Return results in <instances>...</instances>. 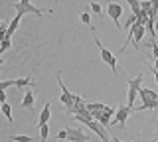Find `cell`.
<instances>
[{
	"label": "cell",
	"instance_id": "1",
	"mask_svg": "<svg viewBox=\"0 0 158 142\" xmlns=\"http://www.w3.org/2000/svg\"><path fill=\"white\" fill-rule=\"evenodd\" d=\"M93 40H95V43L99 46V51H101V59L105 61L107 65L111 67V71H113V73H115V75H117V73H118V65H117V55H113V53H111V51H109L107 47H105V46H103V43H101V40H99L97 36H93Z\"/></svg>",
	"mask_w": 158,
	"mask_h": 142
},
{
	"label": "cell",
	"instance_id": "2",
	"mask_svg": "<svg viewBox=\"0 0 158 142\" xmlns=\"http://www.w3.org/2000/svg\"><path fill=\"white\" fill-rule=\"evenodd\" d=\"M135 111V109H131V107H127V105H121L117 109V112H115V116L111 119V126L113 124H118L121 128H125V124H127V119H128V115Z\"/></svg>",
	"mask_w": 158,
	"mask_h": 142
},
{
	"label": "cell",
	"instance_id": "3",
	"mask_svg": "<svg viewBox=\"0 0 158 142\" xmlns=\"http://www.w3.org/2000/svg\"><path fill=\"white\" fill-rule=\"evenodd\" d=\"M107 14H109V18L115 22V26L121 30V16H123V6H121V4L111 2V0H109V4H107Z\"/></svg>",
	"mask_w": 158,
	"mask_h": 142
},
{
	"label": "cell",
	"instance_id": "4",
	"mask_svg": "<svg viewBox=\"0 0 158 142\" xmlns=\"http://www.w3.org/2000/svg\"><path fill=\"white\" fill-rule=\"evenodd\" d=\"M12 8H16V14H36V16H42L46 10H42V8H36L32 2H18V4H14Z\"/></svg>",
	"mask_w": 158,
	"mask_h": 142
},
{
	"label": "cell",
	"instance_id": "5",
	"mask_svg": "<svg viewBox=\"0 0 158 142\" xmlns=\"http://www.w3.org/2000/svg\"><path fill=\"white\" fill-rule=\"evenodd\" d=\"M85 126H87L89 130L95 132L99 138H101V142H111V140H109V132H107V128H105V126H103L99 120H89Z\"/></svg>",
	"mask_w": 158,
	"mask_h": 142
},
{
	"label": "cell",
	"instance_id": "6",
	"mask_svg": "<svg viewBox=\"0 0 158 142\" xmlns=\"http://www.w3.org/2000/svg\"><path fill=\"white\" fill-rule=\"evenodd\" d=\"M57 85L61 87V99H59V101H61V105L65 107V109H69V107H73V97H75V95H73V93H69V89H67L65 85H63V81H61V75H59V73H57Z\"/></svg>",
	"mask_w": 158,
	"mask_h": 142
},
{
	"label": "cell",
	"instance_id": "7",
	"mask_svg": "<svg viewBox=\"0 0 158 142\" xmlns=\"http://www.w3.org/2000/svg\"><path fill=\"white\" fill-rule=\"evenodd\" d=\"M67 140H71V142H89V134H85L81 128H71V126H67Z\"/></svg>",
	"mask_w": 158,
	"mask_h": 142
},
{
	"label": "cell",
	"instance_id": "8",
	"mask_svg": "<svg viewBox=\"0 0 158 142\" xmlns=\"http://www.w3.org/2000/svg\"><path fill=\"white\" fill-rule=\"evenodd\" d=\"M49 116H52V103H46V105H44V109H42V112H40L38 128H40V126H44V124H48Z\"/></svg>",
	"mask_w": 158,
	"mask_h": 142
},
{
	"label": "cell",
	"instance_id": "9",
	"mask_svg": "<svg viewBox=\"0 0 158 142\" xmlns=\"http://www.w3.org/2000/svg\"><path fill=\"white\" fill-rule=\"evenodd\" d=\"M34 103H36V95H34L32 89H26L24 93V99H22V107L28 111H34Z\"/></svg>",
	"mask_w": 158,
	"mask_h": 142
},
{
	"label": "cell",
	"instance_id": "10",
	"mask_svg": "<svg viewBox=\"0 0 158 142\" xmlns=\"http://www.w3.org/2000/svg\"><path fill=\"white\" fill-rule=\"evenodd\" d=\"M138 95H140L142 103H148V101H156V99H158L156 91H152V89H146V87H142V89L138 91Z\"/></svg>",
	"mask_w": 158,
	"mask_h": 142
},
{
	"label": "cell",
	"instance_id": "11",
	"mask_svg": "<svg viewBox=\"0 0 158 142\" xmlns=\"http://www.w3.org/2000/svg\"><path fill=\"white\" fill-rule=\"evenodd\" d=\"M142 81H144V75H142V73H138L136 77H132V79H128V81H127V85H128V89H136V91H140V89H142Z\"/></svg>",
	"mask_w": 158,
	"mask_h": 142
},
{
	"label": "cell",
	"instance_id": "12",
	"mask_svg": "<svg viewBox=\"0 0 158 142\" xmlns=\"http://www.w3.org/2000/svg\"><path fill=\"white\" fill-rule=\"evenodd\" d=\"M20 20H22V14H16V16L12 18V22L8 24V30H6V38H12V34L16 32V28H18Z\"/></svg>",
	"mask_w": 158,
	"mask_h": 142
},
{
	"label": "cell",
	"instance_id": "13",
	"mask_svg": "<svg viewBox=\"0 0 158 142\" xmlns=\"http://www.w3.org/2000/svg\"><path fill=\"white\" fill-rule=\"evenodd\" d=\"M36 83L32 81V77H22V79H16L14 81V87H18V89H24V87H34Z\"/></svg>",
	"mask_w": 158,
	"mask_h": 142
},
{
	"label": "cell",
	"instance_id": "14",
	"mask_svg": "<svg viewBox=\"0 0 158 142\" xmlns=\"http://www.w3.org/2000/svg\"><path fill=\"white\" fill-rule=\"evenodd\" d=\"M0 111H2L4 119L8 122H12V107H10V103H2V105H0Z\"/></svg>",
	"mask_w": 158,
	"mask_h": 142
},
{
	"label": "cell",
	"instance_id": "15",
	"mask_svg": "<svg viewBox=\"0 0 158 142\" xmlns=\"http://www.w3.org/2000/svg\"><path fill=\"white\" fill-rule=\"evenodd\" d=\"M136 95H138V91H136V89H128V95H127V107H131V109H135V101H136Z\"/></svg>",
	"mask_w": 158,
	"mask_h": 142
},
{
	"label": "cell",
	"instance_id": "16",
	"mask_svg": "<svg viewBox=\"0 0 158 142\" xmlns=\"http://www.w3.org/2000/svg\"><path fill=\"white\" fill-rule=\"evenodd\" d=\"M152 109H158V99H156V101L142 103V105H140V107H136L135 111H152Z\"/></svg>",
	"mask_w": 158,
	"mask_h": 142
},
{
	"label": "cell",
	"instance_id": "17",
	"mask_svg": "<svg viewBox=\"0 0 158 142\" xmlns=\"http://www.w3.org/2000/svg\"><path fill=\"white\" fill-rule=\"evenodd\" d=\"M8 138L14 140V142H34V138H32V136H28V134H10Z\"/></svg>",
	"mask_w": 158,
	"mask_h": 142
},
{
	"label": "cell",
	"instance_id": "18",
	"mask_svg": "<svg viewBox=\"0 0 158 142\" xmlns=\"http://www.w3.org/2000/svg\"><path fill=\"white\" fill-rule=\"evenodd\" d=\"M48 136H49V126H48V124L40 126V142H46Z\"/></svg>",
	"mask_w": 158,
	"mask_h": 142
},
{
	"label": "cell",
	"instance_id": "19",
	"mask_svg": "<svg viewBox=\"0 0 158 142\" xmlns=\"http://www.w3.org/2000/svg\"><path fill=\"white\" fill-rule=\"evenodd\" d=\"M89 8H91V12H95L97 16H103V8H101V4H99V2H91V4H89Z\"/></svg>",
	"mask_w": 158,
	"mask_h": 142
},
{
	"label": "cell",
	"instance_id": "20",
	"mask_svg": "<svg viewBox=\"0 0 158 142\" xmlns=\"http://www.w3.org/2000/svg\"><path fill=\"white\" fill-rule=\"evenodd\" d=\"M79 20H81L83 24H87V26H91V14H89V12H81V14H79Z\"/></svg>",
	"mask_w": 158,
	"mask_h": 142
},
{
	"label": "cell",
	"instance_id": "21",
	"mask_svg": "<svg viewBox=\"0 0 158 142\" xmlns=\"http://www.w3.org/2000/svg\"><path fill=\"white\" fill-rule=\"evenodd\" d=\"M14 81H16V79H6V81H0V91H6L8 87H14Z\"/></svg>",
	"mask_w": 158,
	"mask_h": 142
},
{
	"label": "cell",
	"instance_id": "22",
	"mask_svg": "<svg viewBox=\"0 0 158 142\" xmlns=\"http://www.w3.org/2000/svg\"><path fill=\"white\" fill-rule=\"evenodd\" d=\"M10 46H12V42H10V38H4V40L0 42V47H2V53L6 51V50H10Z\"/></svg>",
	"mask_w": 158,
	"mask_h": 142
},
{
	"label": "cell",
	"instance_id": "23",
	"mask_svg": "<svg viewBox=\"0 0 158 142\" xmlns=\"http://www.w3.org/2000/svg\"><path fill=\"white\" fill-rule=\"evenodd\" d=\"M148 47L152 50V57L156 59V57H158V43H156V42H152V43H148Z\"/></svg>",
	"mask_w": 158,
	"mask_h": 142
},
{
	"label": "cell",
	"instance_id": "24",
	"mask_svg": "<svg viewBox=\"0 0 158 142\" xmlns=\"http://www.w3.org/2000/svg\"><path fill=\"white\" fill-rule=\"evenodd\" d=\"M56 136H57V140H61V142H63V140H67V128H61Z\"/></svg>",
	"mask_w": 158,
	"mask_h": 142
},
{
	"label": "cell",
	"instance_id": "25",
	"mask_svg": "<svg viewBox=\"0 0 158 142\" xmlns=\"http://www.w3.org/2000/svg\"><path fill=\"white\" fill-rule=\"evenodd\" d=\"M2 103H8V99H6V93L0 91V105H2Z\"/></svg>",
	"mask_w": 158,
	"mask_h": 142
},
{
	"label": "cell",
	"instance_id": "26",
	"mask_svg": "<svg viewBox=\"0 0 158 142\" xmlns=\"http://www.w3.org/2000/svg\"><path fill=\"white\" fill-rule=\"evenodd\" d=\"M113 142H121V138H118V136H113Z\"/></svg>",
	"mask_w": 158,
	"mask_h": 142
},
{
	"label": "cell",
	"instance_id": "27",
	"mask_svg": "<svg viewBox=\"0 0 158 142\" xmlns=\"http://www.w3.org/2000/svg\"><path fill=\"white\" fill-rule=\"evenodd\" d=\"M154 67H156V69H158V57H156V59H154Z\"/></svg>",
	"mask_w": 158,
	"mask_h": 142
},
{
	"label": "cell",
	"instance_id": "28",
	"mask_svg": "<svg viewBox=\"0 0 158 142\" xmlns=\"http://www.w3.org/2000/svg\"><path fill=\"white\" fill-rule=\"evenodd\" d=\"M4 65V57H0V67H2Z\"/></svg>",
	"mask_w": 158,
	"mask_h": 142
},
{
	"label": "cell",
	"instance_id": "29",
	"mask_svg": "<svg viewBox=\"0 0 158 142\" xmlns=\"http://www.w3.org/2000/svg\"><path fill=\"white\" fill-rule=\"evenodd\" d=\"M148 2H150V4H158V0H148Z\"/></svg>",
	"mask_w": 158,
	"mask_h": 142
},
{
	"label": "cell",
	"instance_id": "30",
	"mask_svg": "<svg viewBox=\"0 0 158 142\" xmlns=\"http://www.w3.org/2000/svg\"><path fill=\"white\" fill-rule=\"evenodd\" d=\"M0 53H2V47H0Z\"/></svg>",
	"mask_w": 158,
	"mask_h": 142
},
{
	"label": "cell",
	"instance_id": "31",
	"mask_svg": "<svg viewBox=\"0 0 158 142\" xmlns=\"http://www.w3.org/2000/svg\"><path fill=\"white\" fill-rule=\"evenodd\" d=\"M56 2H59V0H56Z\"/></svg>",
	"mask_w": 158,
	"mask_h": 142
},
{
	"label": "cell",
	"instance_id": "32",
	"mask_svg": "<svg viewBox=\"0 0 158 142\" xmlns=\"http://www.w3.org/2000/svg\"><path fill=\"white\" fill-rule=\"evenodd\" d=\"M140 2H142V0H140Z\"/></svg>",
	"mask_w": 158,
	"mask_h": 142
},
{
	"label": "cell",
	"instance_id": "33",
	"mask_svg": "<svg viewBox=\"0 0 158 142\" xmlns=\"http://www.w3.org/2000/svg\"><path fill=\"white\" fill-rule=\"evenodd\" d=\"M0 22H2V20H0Z\"/></svg>",
	"mask_w": 158,
	"mask_h": 142
}]
</instances>
